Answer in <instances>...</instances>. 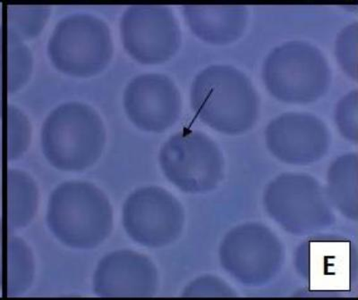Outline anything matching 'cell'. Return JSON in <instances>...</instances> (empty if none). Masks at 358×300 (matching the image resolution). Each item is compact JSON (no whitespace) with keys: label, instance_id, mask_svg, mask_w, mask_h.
Masks as SVG:
<instances>
[{"label":"cell","instance_id":"6da1fadb","mask_svg":"<svg viewBox=\"0 0 358 300\" xmlns=\"http://www.w3.org/2000/svg\"><path fill=\"white\" fill-rule=\"evenodd\" d=\"M191 105L201 122L230 135L250 130L259 114L258 97L250 80L229 66H210L196 76Z\"/></svg>","mask_w":358,"mask_h":300},{"label":"cell","instance_id":"7a4b0ae2","mask_svg":"<svg viewBox=\"0 0 358 300\" xmlns=\"http://www.w3.org/2000/svg\"><path fill=\"white\" fill-rule=\"evenodd\" d=\"M48 226L67 247L91 250L111 234L113 209L106 195L88 181H66L51 193Z\"/></svg>","mask_w":358,"mask_h":300},{"label":"cell","instance_id":"3957f363","mask_svg":"<svg viewBox=\"0 0 358 300\" xmlns=\"http://www.w3.org/2000/svg\"><path fill=\"white\" fill-rule=\"evenodd\" d=\"M106 130L97 112L89 105H60L45 120L41 149L48 162L64 172H81L101 158Z\"/></svg>","mask_w":358,"mask_h":300},{"label":"cell","instance_id":"277c9868","mask_svg":"<svg viewBox=\"0 0 358 300\" xmlns=\"http://www.w3.org/2000/svg\"><path fill=\"white\" fill-rule=\"evenodd\" d=\"M265 86L278 100L306 104L328 91L331 70L324 54L303 41H291L274 49L263 68Z\"/></svg>","mask_w":358,"mask_h":300},{"label":"cell","instance_id":"5b68a950","mask_svg":"<svg viewBox=\"0 0 358 300\" xmlns=\"http://www.w3.org/2000/svg\"><path fill=\"white\" fill-rule=\"evenodd\" d=\"M48 55L59 72L90 77L103 71L113 56L110 28L101 18L73 14L63 18L48 43Z\"/></svg>","mask_w":358,"mask_h":300},{"label":"cell","instance_id":"8992f818","mask_svg":"<svg viewBox=\"0 0 358 300\" xmlns=\"http://www.w3.org/2000/svg\"><path fill=\"white\" fill-rule=\"evenodd\" d=\"M264 200L271 219L292 234H315L334 222L327 195L311 175H280L268 185Z\"/></svg>","mask_w":358,"mask_h":300},{"label":"cell","instance_id":"52a82bcc","mask_svg":"<svg viewBox=\"0 0 358 300\" xmlns=\"http://www.w3.org/2000/svg\"><path fill=\"white\" fill-rule=\"evenodd\" d=\"M159 164L168 180L184 193L215 189L223 177V156L216 143L198 130H182L163 144Z\"/></svg>","mask_w":358,"mask_h":300},{"label":"cell","instance_id":"ba28073f","mask_svg":"<svg viewBox=\"0 0 358 300\" xmlns=\"http://www.w3.org/2000/svg\"><path fill=\"white\" fill-rule=\"evenodd\" d=\"M220 260L226 272L238 282L259 287L270 283L280 272L284 250L279 238L267 226L245 223L225 236L220 244Z\"/></svg>","mask_w":358,"mask_h":300},{"label":"cell","instance_id":"9c48e42d","mask_svg":"<svg viewBox=\"0 0 358 300\" xmlns=\"http://www.w3.org/2000/svg\"><path fill=\"white\" fill-rule=\"evenodd\" d=\"M122 221L124 231L136 243L161 248L180 237L185 211L177 197L168 190L143 187L127 197Z\"/></svg>","mask_w":358,"mask_h":300},{"label":"cell","instance_id":"30bf717a","mask_svg":"<svg viewBox=\"0 0 358 300\" xmlns=\"http://www.w3.org/2000/svg\"><path fill=\"white\" fill-rule=\"evenodd\" d=\"M120 33L124 50L143 65L168 61L181 43L180 28L168 6H130L121 18Z\"/></svg>","mask_w":358,"mask_h":300},{"label":"cell","instance_id":"8fae6325","mask_svg":"<svg viewBox=\"0 0 358 300\" xmlns=\"http://www.w3.org/2000/svg\"><path fill=\"white\" fill-rule=\"evenodd\" d=\"M356 256L353 244L335 235H318L300 246L296 267L313 289L345 292L353 285Z\"/></svg>","mask_w":358,"mask_h":300},{"label":"cell","instance_id":"7c38bea8","mask_svg":"<svg viewBox=\"0 0 358 300\" xmlns=\"http://www.w3.org/2000/svg\"><path fill=\"white\" fill-rule=\"evenodd\" d=\"M124 107L137 128L150 133L165 132L180 117V92L168 76L145 73L136 76L127 86Z\"/></svg>","mask_w":358,"mask_h":300},{"label":"cell","instance_id":"4fadbf2b","mask_svg":"<svg viewBox=\"0 0 358 300\" xmlns=\"http://www.w3.org/2000/svg\"><path fill=\"white\" fill-rule=\"evenodd\" d=\"M327 127L310 114L287 113L275 118L265 137L268 150L287 164L306 165L324 158L330 147Z\"/></svg>","mask_w":358,"mask_h":300},{"label":"cell","instance_id":"5bb4252c","mask_svg":"<svg viewBox=\"0 0 358 300\" xmlns=\"http://www.w3.org/2000/svg\"><path fill=\"white\" fill-rule=\"evenodd\" d=\"M158 289V272L145 255L117 250L105 256L94 276L95 294L102 298H150Z\"/></svg>","mask_w":358,"mask_h":300},{"label":"cell","instance_id":"9a60e30c","mask_svg":"<svg viewBox=\"0 0 358 300\" xmlns=\"http://www.w3.org/2000/svg\"><path fill=\"white\" fill-rule=\"evenodd\" d=\"M183 13L193 33L213 45L239 39L248 24V9L243 6H184Z\"/></svg>","mask_w":358,"mask_h":300},{"label":"cell","instance_id":"2e32d148","mask_svg":"<svg viewBox=\"0 0 358 300\" xmlns=\"http://www.w3.org/2000/svg\"><path fill=\"white\" fill-rule=\"evenodd\" d=\"M331 205L347 218L357 220V154L348 153L332 163L325 190Z\"/></svg>","mask_w":358,"mask_h":300},{"label":"cell","instance_id":"e0dca14e","mask_svg":"<svg viewBox=\"0 0 358 300\" xmlns=\"http://www.w3.org/2000/svg\"><path fill=\"white\" fill-rule=\"evenodd\" d=\"M39 191L27 172H8V225L13 229L25 227L37 212Z\"/></svg>","mask_w":358,"mask_h":300},{"label":"cell","instance_id":"ac0fdd59","mask_svg":"<svg viewBox=\"0 0 358 300\" xmlns=\"http://www.w3.org/2000/svg\"><path fill=\"white\" fill-rule=\"evenodd\" d=\"M8 35L20 40L36 37L50 15L49 6H8Z\"/></svg>","mask_w":358,"mask_h":300},{"label":"cell","instance_id":"d6986e66","mask_svg":"<svg viewBox=\"0 0 358 300\" xmlns=\"http://www.w3.org/2000/svg\"><path fill=\"white\" fill-rule=\"evenodd\" d=\"M8 295L13 297L24 292L33 282V256L27 244L20 239L8 241Z\"/></svg>","mask_w":358,"mask_h":300},{"label":"cell","instance_id":"ffe728a7","mask_svg":"<svg viewBox=\"0 0 358 300\" xmlns=\"http://www.w3.org/2000/svg\"><path fill=\"white\" fill-rule=\"evenodd\" d=\"M8 36V88L15 92L30 77L33 69V57L22 40Z\"/></svg>","mask_w":358,"mask_h":300},{"label":"cell","instance_id":"44dd1931","mask_svg":"<svg viewBox=\"0 0 358 300\" xmlns=\"http://www.w3.org/2000/svg\"><path fill=\"white\" fill-rule=\"evenodd\" d=\"M31 127L27 117L17 107H8V158L15 159L30 144Z\"/></svg>","mask_w":358,"mask_h":300},{"label":"cell","instance_id":"7402d4cb","mask_svg":"<svg viewBox=\"0 0 358 300\" xmlns=\"http://www.w3.org/2000/svg\"><path fill=\"white\" fill-rule=\"evenodd\" d=\"M357 24L348 27L336 43V56L348 75L357 79Z\"/></svg>","mask_w":358,"mask_h":300},{"label":"cell","instance_id":"603a6c76","mask_svg":"<svg viewBox=\"0 0 358 300\" xmlns=\"http://www.w3.org/2000/svg\"><path fill=\"white\" fill-rule=\"evenodd\" d=\"M336 123L342 135L350 142H357V91L350 92L338 104L335 112Z\"/></svg>","mask_w":358,"mask_h":300},{"label":"cell","instance_id":"cb8c5ba5","mask_svg":"<svg viewBox=\"0 0 358 300\" xmlns=\"http://www.w3.org/2000/svg\"><path fill=\"white\" fill-rule=\"evenodd\" d=\"M184 297H232L235 292L218 277L206 276L193 280L185 289Z\"/></svg>","mask_w":358,"mask_h":300}]
</instances>
